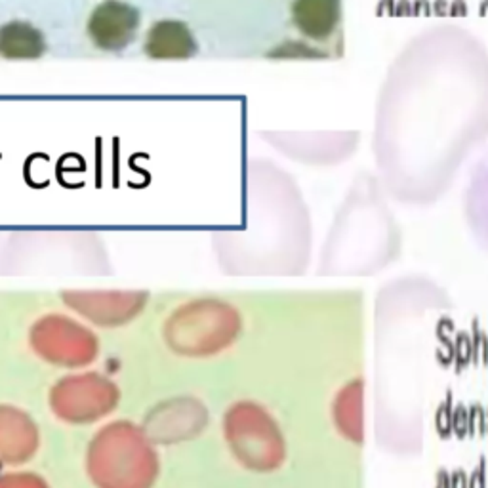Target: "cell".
Returning a JSON list of instances; mask_svg holds the SVG:
<instances>
[{
	"mask_svg": "<svg viewBox=\"0 0 488 488\" xmlns=\"http://www.w3.org/2000/svg\"><path fill=\"white\" fill-rule=\"evenodd\" d=\"M143 50L151 59H187L197 54L198 44L183 21L162 19L149 29Z\"/></svg>",
	"mask_w": 488,
	"mask_h": 488,
	"instance_id": "cell-3",
	"label": "cell"
},
{
	"mask_svg": "<svg viewBox=\"0 0 488 488\" xmlns=\"http://www.w3.org/2000/svg\"><path fill=\"white\" fill-rule=\"evenodd\" d=\"M290 16L294 27L308 40L341 50L344 0H292Z\"/></svg>",
	"mask_w": 488,
	"mask_h": 488,
	"instance_id": "cell-2",
	"label": "cell"
},
{
	"mask_svg": "<svg viewBox=\"0 0 488 488\" xmlns=\"http://www.w3.org/2000/svg\"><path fill=\"white\" fill-rule=\"evenodd\" d=\"M46 52L44 35L27 21H10L0 27V55L6 59H39Z\"/></svg>",
	"mask_w": 488,
	"mask_h": 488,
	"instance_id": "cell-4",
	"label": "cell"
},
{
	"mask_svg": "<svg viewBox=\"0 0 488 488\" xmlns=\"http://www.w3.org/2000/svg\"><path fill=\"white\" fill-rule=\"evenodd\" d=\"M140 27V12L120 0H105L95 6L88 35L95 46L105 52H120L135 39Z\"/></svg>",
	"mask_w": 488,
	"mask_h": 488,
	"instance_id": "cell-1",
	"label": "cell"
}]
</instances>
